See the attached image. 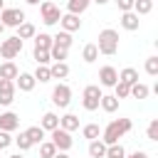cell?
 <instances>
[{
    "instance_id": "cell-45",
    "label": "cell",
    "mask_w": 158,
    "mask_h": 158,
    "mask_svg": "<svg viewBox=\"0 0 158 158\" xmlns=\"http://www.w3.org/2000/svg\"><path fill=\"white\" fill-rule=\"evenodd\" d=\"M91 2H96V5H106L109 0H91Z\"/></svg>"
},
{
    "instance_id": "cell-14",
    "label": "cell",
    "mask_w": 158,
    "mask_h": 158,
    "mask_svg": "<svg viewBox=\"0 0 158 158\" xmlns=\"http://www.w3.org/2000/svg\"><path fill=\"white\" fill-rule=\"evenodd\" d=\"M40 128L47 133V131H54V128H59V116L54 114V111H47L44 116H42V121H40Z\"/></svg>"
},
{
    "instance_id": "cell-3",
    "label": "cell",
    "mask_w": 158,
    "mask_h": 158,
    "mask_svg": "<svg viewBox=\"0 0 158 158\" xmlns=\"http://www.w3.org/2000/svg\"><path fill=\"white\" fill-rule=\"evenodd\" d=\"M101 96H104L101 86H99V84H89V86H84V94H81V106H84L86 111H96V109H99Z\"/></svg>"
},
{
    "instance_id": "cell-47",
    "label": "cell",
    "mask_w": 158,
    "mask_h": 158,
    "mask_svg": "<svg viewBox=\"0 0 158 158\" xmlns=\"http://www.w3.org/2000/svg\"><path fill=\"white\" fill-rule=\"evenodd\" d=\"M7 158H22V153H12V156H7Z\"/></svg>"
},
{
    "instance_id": "cell-15",
    "label": "cell",
    "mask_w": 158,
    "mask_h": 158,
    "mask_svg": "<svg viewBox=\"0 0 158 158\" xmlns=\"http://www.w3.org/2000/svg\"><path fill=\"white\" fill-rule=\"evenodd\" d=\"M59 128L67 131V133L77 131V128H79V116H74V114H64V116L59 118Z\"/></svg>"
},
{
    "instance_id": "cell-18",
    "label": "cell",
    "mask_w": 158,
    "mask_h": 158,
    "mask_svg": "<svg viewBox=\"0 0 158 158\" xmlns=\"http://www.w3.org/2000/svg\"><path fill=\"white\" fill-rule=\"evenodd\" d=\"M148 94H151V89H148V84H143V81H136V84H131V89H128V96H133V99H148Z\"/></svg>"
},
{
    "instance_id": "cell-44",
    "label": "cell",
    "mask_w": 158,
    "mask_h": 158,
    "mask_svg": "<svg viewBox=\"0 0 158 158\" xmlns=\"http://www.w3.org/2000/svg\"><path fill=\"white\" fill-rule=\"evenodd\" d=\"M54 158H69V156H67L64 151H57V153H54Z\"/></svg>"
},
{
    "instance_id": "cell-23",
    "label": "cell",
    "mask_w": 158,
    "mask_h": 158,
    "mask_svg": "<svg viewBox=\"0 0 158 158\" xmlns=\"http://www.w3.org/2000/svg\"><path fill=\"white\" fill-rule=\"evenodd\" d=\"M118 81H123V84H128V86H131V84H136V81H138V72H136L133 67H126V69H121V72H118Z\"/></svg>"
},
{
    "instance_id": "cell-24",
    "label": "cell",
    "mask_w": 158,
    "mask_h": 158,
    "mask_svg": "<svg viewBox=\"0 0 158 158\" xmlns=\"http://www.w3.org/2000/svg\"><path fill=\"white\" fill-rule=\"evenodd\" d=\"M25 136L30 138V143H32V146H40V143L44 141V131H42L40 126H30V128L25 131Z\"/></svg>"
},
{
    "instance_id": "cell-38",
    "label": "cell",
    "mask_w": 158,
    "mask_h": 158,
    "mask_svg": "<svg viewBox=\"0 0 158 158\" xmlns=\"http://www.w3.org/2000/svg\"><path fill=\"white\" fill-rule=\"evenodd\" d=\"M148 141H158V118H153L151 123H148Z\"/></svg>"
},
{
    "instance_id": "cell-11",
    "label": "cell",
    "mask_w": 158,
    "mask_h": 158,
    "mask_svg": "<svg viewBox=\"0 0 158 158\" xmlns=\"http://www.w3.org/2000/svg\"><path fill=\"white\" fill-rule=\"evenodd\" d=\"M59 25H62V30L69 32V35L77 32V30H81V20H79V15H69V12L59 17Z\"/></svg>"
},
{
    "instance_id": "cell-39",
    "label": "cell",
    "mask_w": 158,
    "mask_h": 158,
    "mask_svg": "<svg viewBox=\"0 0 158 158\" xmlns=\"http://www.w3.org/2000/svg\"><path fill=\"white\" fill-rule=\"evenodd\" d=\"M12 146V136L7 133V131H0V151H5V148H10Z\"/></svg>"
},
{
    "instance_id": "cell-32",
    "label": "cell",
    "mask_w": 158,
    "mask_h": 158,
    "mask_svg": "<svg viewBox=\"0 0 158 158\" xmlns=\"http://www.w3.org/2000/svg\"><path fill=\"white\" fill-rule=\"evenodd\" d=\"M32 59L37 62V64H44V67H49V49H32Z\"/></svg>"
},
{
    "instance_id": "cell-2",
    "label": "cell",
    "mask_w": 158,
    "mask_h": 158,
    "mask_svg": "<svg viewBox=\"0 0 158 158\" xmlns=\"http://www.w3.org/2000/svg\"><path fill=\"white\" fill-rule=\"evenodd\" d=\"M96 49H99V54H106V57L116 54V52H118V32H116V30H111V27L101 30V32H99Z\"/></svg>"
},
{
    "instance_id": "cell-19",
    "label": "cell",
    "mask_w": 158,
    "mask_h": 158,
    "mask_svg": "<svg viewBox=\"0 0 158 158\" xmlns=\"http://www.w3.org/2000/svg\"><path fill=\"white\" fill-rule=\"evenodd\" d=\"M104 156H106V143L101 138L89 141V158H104Z\"/></svg>"
},
{
    "instance_id": "cell-17",
    "label": "cell",
    "mask_w": 158,
    "mask_h": 158,
    "mask_svg": "<svg viewBox=\"0 0 158 158\" xmlns=\"http://www.w3.org/2000/svg\"><path fill=\"white\" fill-rule=\"evenodd\" d=\"M49 74H52V79H67L69 77V64L67 62H54L49 67Z\"/></svg>"
},
{
    "instance_id": "cell-30",
    "label": "cell",
    "mask_w": 158,
    "mask_h": 158,
    "mask_svg": "<svg viewBox=\"0 0 158 158\" xmlns=\"http://www.w3.org/2000/svg\"><path fill=\"white\" fill-rule=\"evenodd\" d=\"M81 59H84L86 64L96 62V59H99V49H96V44H86V47H84V52H81Z\"/></svg>"
},
{
    "instance_id": "cell-27",
    "label": "cell",
    "mask_w": 158,
    "mask_h": 158,
    "mask_svg": "<svg viewBox=\"0 0 158 158\" xmlns=\"http://www.w3.org/2000/svg\"><path fill=\"white\" fill-rule=\"evenodd\" d=\"M81 136H84L86 141H96V138H101V128H99V123H86V126L81 128Z\"/></svg>"
},
{
    "instance_id": "cell-40",
    "label": "cell",
    "mask_w": 158,
    "mask_h": 158,
    "mask_svg": "<svg viewBox=\"0 0 158 158\" xmlns=\"http://www.w3.org/2000/svg\"><path fill=\"white\" fill-rule=\"evenodd\" d=\"M15 101V91H0V104L2 106H10Z\"/></svg>"
},
{
    "instance_id": "cell-48",
    "label": "cell",
    "mask_w": 158,
    "mask_h": 158,
    "mask_svg": "<svg viewBox=\"0 0 158 158\" xmlns=\"http://www.w3.org/2000/svg\"><path fill=\"white\" fill-rule=\"evenodd\" d=\"M2 10H5V0H0V12H2Z\"/></svg>"
},
{
    "instance_id": "cell-16",
    "label": "cell",
    "mask_w": 158,
    "mask_h": 158,
    "mask_svg": "<svg viewBox=\"0 0 158 158\" xmlns=\"http://www.w3.org/2000/svg\"><path fill=\"white\" fill-rule=\"evenodd\" d=\"M17 74H20V69H17L15 62H2V64H0V79H10V81H15Z\"/></svg>"
},
{
    "instance_id": "cell-49",
    "label": "cell",
    "mask_w": 158,
    "mask_h": 158,
    "mask_svg": "<svg viewBox=\"0 0 158 158\" xmlns=\"http://www.w3.org/2000/svg\"><path fill=\"white\" fill-rule=\"evenodd\" d=\"M2 32H5V25H2V22H0V35H2Z\"/></svg>"
},
{
    "instance_id": "cell-46",
    "label": "cell",
    "mask_w": 158,
    "mask_h": 158,
    "mask_svg": "<svg viewBox=\"0 0 158 158\" xmlns=\"http://www.w3.org/2000/svg\"><path fill=\"white\" fill-rule=\"evenodd\" d=\"M27 5H40V0H25Z\"/></svg>"
},
{
    "instance_id": "cell-34",
    "label": "cell",
    "mask_w": 158,
    "mask_h": 158,
    "mask_svg": "<svg viewBox=\"0 0 158 158\" xmlns=\"http://www.w3.org/2000/svg\"><path fill=\"white\" fill-rule=\"evenodd\" d=\"M12 143H15L17 148H20V153H25V151H30V148H32V143H30V138L25 136V131H22L20 136H15V138H12Z\"/></svg>"
},
{
    "instance_id": "cell-35",
    "label": "cell",
    "mask_w": 158,
    "mask_h": 158,
    "mask_svg": "<svg viewBox=\"0 0 158 158\" xmlns=\"http://www.w3.org/2000/svg\"><path fill=\"white\" fill-rule=\"evenodd\" d=\"M67 52H69V49H62V47H54V44H52L49 59H52V62H64V59H67Z\"/></svg>"
},
{
    "instance_id": "cell-42",
    "label": "cell",
    "mask_w": 158,
    "mask_h": 158,
    "mask_svg": "<svg viewBox=\"0 0 158 158\" xmlns=\"http://www.w3.org/2000/svg\"><path fill=\"white\" fill-rule=\"evenodd\" d=\"M0 91H15V81H10V79H0Z\"/></svg>"
},
{
    "instance_id": "cell-31",
    "label": "cell",
    "mask_w": 158,
    "mask_h": 158,
    "mask_svg": "<svg viewBox=\"0 0 158 158\" xmlns=\"http://www.w3.org/2000/svg\"><path fill=\"white\" fill-rule=\"evenodd\" d=\"M104 158H126V148L121 143H114V146H106V156Z\"/></svg>"
},
{
    "instance_id": "cell-12",
    "label": "cell",
    "mask_w": 158,
    "mask_h": 158,
    "mask_svg": "<svg viewBox=\"0 0 158 158\" xmlns=\"http://www.w3.org/2000/svg\"><path fill=\"white\" fill-rule=\"evenodd\" d=\"M121 27L123 30H128V32H136L138 27H141V20H138V15L131 10V12H121Z\"/></svg>"
},
{
    "instance_id": "cell-20",
    "label": "cell",
    "mask_w": 158,
    "mask_h": 158,
    "mask_svg": "<svg viewBox=\"0 0 158 158\" xmlns=\"http://www.w3.org/2000/svg\"><path fill=\"white\" fill-rule=\"evenodd\" d=\"M72 42H74V40H72V35H69V32H64V30H62V32H57V35L52 37V44H54V47H62V49H69V47H72Z\"/></svg>"
},
{
    "instance_id": "cell-43",
    "label": "cell",
    "mask_w": 158,
    "mask_h": 158,
    "mask_svg": "<svg viewBox=\"0 0 158 158\" xmlns=\"http://www.w3.org/2000/svg\"><path fill=\"white\" fill-rule=\"evenodd\" d=\"M126 158H148V153H146V151H136V153H131V156H126Z\"/></svg>"
},
{
    "instance_id": "cell-28",
    "label": "cell",
    "mask_w": 158,
    "mask_h": 158,
    "mask_svg": "<svg viewBox=\"0 0 158 158\" xmlns=\"http://www.w3.org/2000/svg\"><path fill=\"white\" fill-rule=\"evenodd\" d=\"M153 10V0H133V12L141 17V15H148Z\"/></svg>"
},
{
    "instance_id": "cell-8",
    "label": "cell",
    "mask_w": 158,
    "mask_h": 158,
    "mask_svg": "<svg viewBox=\"0 0 158 158\" xmlns=\"http://www.w3.org/2000/svg\"><path fill=\"white\" fill-rule=\"evenodd\" d=\"M49 136H52L49 141L54 143V148H57V151H64V153H67V151L74 146V141H72V133H67V131H62V128H54V131H49Z\"/></svg>"
},
{
    "instance_id": "cell-7",
    "label": "cell",
    "mask_w": 158,
    "mask_h": 158,
    "mask_svg": "<svg viewBox=\"0 0 158 158\" xmlns=\"http://www.w3.org/2000/svg\"><path fill=\"white\" fill-rule=\"evenodd\" d=\"M69 101H72V89H69V84H57V86L52 89V104L59 106V109H67Z\"/></svg>"
},
{
    "instance_id": "cell-36",
    "label": "cell",
    "mask_w": 158,
    "mask_h": 158,
    "mask_svg": "<svg viewBox=\"0 0 158 158\" xmlns=\"http://www.w3.org/2000/svg\"><path fill=\"white\" fill-rule=\"evenodd\" d=\"M128 89H131L128 84L116 81V84H114V96H116V99H128Z\"/></svg>"
},
{
    "instance_id": "cell-21",
    "label": "cell",
    "mask_w": 158,
    "mask_h": 158,
    "mask_svg": "<svg viewBox=\"0 0 158 158\" xmlns=\"http://www.w3.org/2000/svg\"><path fill=\"white\" fill-rule=\"evenodd\" d=\"M99 106H101L106 114H114V111L118 109V99H116L114 94H104V96H101V101H99Z\"/></svg>"
},
{
    "instance_id": "cell-5",
    "label": "cell",
    "mask_w": 158,
    "mask_h": 158,
    "mask_svg": "<svg viewBox=\"0 0 158 158\" xmlns=\"http://www.w3.org/2000/svg\"><path fill=\"white\" fill-rule=\"evenodd\" d=\"M20 52H22V40H20V37H7V40L0 42V54H2V59L12 62Z\"/></svg>"
},
{
    "instance_id": "cell-25",
    "label": "cell",
    "mask_w": 158,
    "mask_h": 158,
    "mask_svg": "<svg viewBox=\"0 0 158 158\" xmlns=\"http://www.w3.org/2000/svg\"><path fill=\"white\" fill-rule=\"evenodd\" d=\"M89 2H91V0H69V2H67V12H69V15H81V12L89 7Z\"/></svg>"
},
{
    "instance_id": "cell-10",
    "label": "cell",
    "mask_w": 158,
    "mask_h": 158,
    "mask_svg": "<svg viewBox=\"0 0 158 158\" xmlns=\"http://www.w3.org/2000/svg\"><path fill=\"white\" fill-rule=\"evenodd\" d=\"M17 126H20V116H17L15 111H5V114H0V131L12 133V131H17Z\"/></svg>"
},
{
    "instance_id": "cell-1",
    "label": "cell",
    "mask_w": 158,
    "mask_h": 158,
    "mask_svg": "<svg viewBox=\"0 0 158 158\" xmlns=\"http://www.w3.org/2000/svg\"><path fill=\"white\" fill-rule=\"evenodd\" d=\"M131 118H114V121H109V126L101 131V141L106 143V146H114V143H118V138L121 136H126L128 131H131Z\"/></svg>"
},
{
    "instance_id": "cell-29",
    "label": "cell",
    "mask_w": 158,
    "mask_h": 158,
    "mask_svg": "<svg viewBox=\"0 0 158 158\" xmlns=\"http://www.w3.org/2000/svg\"><path fill=\"white\" fill-rule=\"evenodd\" d=\"M35 81H40V84H44V81H52V74H49V67H44V64H37V69H35Z\"/></svg>"
},
{
    "instance_id": "cell-26",
    "label": "cell",
    "mask_w": 158,
    "mask_h": 158,
    "mask_svg": "<svg viewBox=\"0 0 158 158\" xmlns=\"http://www.w3.org/2000/svg\"><path fill=\"white\" fill-rule=\"evenodd\" d=\"M32 40H35V49H52V35L40 32V35H35Z\"/></svg>"
},
{
    "instance_id": "cell-4",
    "label": "cell",
    "mask_w": 158,
    "mask_h": 158,
    "mask_svg": "<svg viewBox=\"0 0 158 158\" xmlns=\"http://www.w3.org/2000/svg\"><path fill=\"white\" fill-rule=\"evenodd\" d=\"M40 15H42V22H44L47 27H52V25H57V22H59L62 10H59L52 0H44V2H40Z\"/></svg>"
},
{
    "instance_id": "cell-9",
    "label": "cell",
    "mask_w": 158,
    "mask_h": 158,
    "mask_svg": "<svg viewBox=\"0 0 158 158\" xmlns=\"http://www.w3.org/2000/svg\"><path fill=\"white\" fill-rule=\"evenodd\" d=\"M116 81H118V72L111 64H106V67L99 69V86H114Z\"/></svg>"
},
{
    "instance_id": "cell-41",
    "label": "cell",
    "mask_w": 158,
    "mask_h": 158,
    "mask_svg": "<svg viewBox=\"0 0 158 158\" xmlns=\"http://www.w3.org/2000/svg\"><path fill=\"white\" fill-rule=\"evenodd\" d=\"M116 5H118L121 12H131L133 10V0H116Z\"/></svg>"
},
{
    "instance_id": "cell-33",
    "label": "cell",
    "mask_w": 158,
    "mask_h": 158,
    "mask_svg": "<svg viewBox=\"0 0 158 158\" xmlns=\"http://www.w3.org/2000/svg\"><path fill=\"white\" fill-rule=\"evenodd\" d=\"M54 153H57V148H54L52 141H42L40 143V158H54Z\"/></svg>"
},
{
    "instance_id": "cell-22",
    "label": "cell",
    "mask_w": 158,
    "mask_h": 158,
    "mask_svg": "<svg viewBox=\"0 0 158 158\" xmlns=\"http://www.w3.org/2000/svg\"><path fill=\"white\" fill-rule=\"evenodd\" d=\"M35 35H37V30H35V25L25 20V22H22V25L17 27V35H15V37H20V40H32Z\"/></svg>"
},
{
    "instance_id": "cell-13",
    "label": "cell",
    "mask_w": 158,
    "mask_h": 158,
    "mask_svg": "<svg viewBox=\"0 0 158 158\" xmlns=\"http://www.w3.org/2000/svg\"><path fill=\"white\" fill-rule=\"evenodd\" d=\"M35 84H37V81H35V77H32L30 72H20L17 79H15V86H17L20 91H32Z\"/></svg>"
},
{
    "instance_id": "cell-37",
    "label": "cell",
    "mask_w": 158,
    "mask_h": 158,
    "mask_svg": "<svg viewBox=\"0 0 158 158\" xmlns=\"http://www.w3.org/2000/svg\"><path fill=\"white\" fill-rule=\"evenodd\" d=\"M146 72H148L151 77L158 74V57H148V59H146Z\"/></svg>"
},
{
    "instance_id": "cell-6",
    "label": "cell",
    "mask_w": 158,
    "mask_h": 158,
    "mask_svg": "<svg viewBox=\"0 0 158 158\" xmlns=\"http://www.w3.org/2000/svg\"><path fill=\"white\" fill-rule=\"evenodd\" d=\"M0 22H2L5 27H20V25L25 22V12H22L20 7H5V10L0 12Z\"/></svg>"
}]
</instances>
